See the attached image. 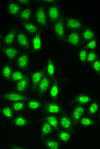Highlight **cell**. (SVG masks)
Wrapping results in <instances>:
<instances>
[{
	"label": "cell",
	"mask_w": 100,
	"mask_h": 149,
	"mask_svg": "<svg viewBox=\"0 0 100 149\" xmlns=\"http://www.w3.org/2000/svg\"><path fill=\"white\" fill-rule=\"evenodd\" d=\"M38 3L34 8V22L41 30H44L47 29L50 25L47 15L46 6L40 1H38Z\"/></svg>",
	"instance_id": "obj_1"
},
{
	"label": "cell",
	"mask_w": 100,
	"mask_h": 149,
	"mask_svg": "<svg viewBox=\"0 0 100 149\" xmlns=\"http://www.w3.org/2000/svg\"><path fill=\"white\" fill-rule=\"evenodd\" d=\"M41 112L43 114L59 116L66 111L64 106L60 101L49 100L44 101Z\"/></svg>",
	"instance_id": "obj_2"
},
{
	"label": "cell",
	"mask_w": 100,
	"mask_h": 149,
	"mask_svg": "<svg viewBox=\"0 0 100 149\" xmlns=\"http://www.w3.org/2000/svg\"><path fill=\"white\" fill-rule=\"evenodd\" d=\"M65 16V15L63 14L58 20L51 25L54 34L61 44H64L66 34L67 31L64 24Z\"/></svg>",
	"instance_id": "obj_3"
},
{
	"label": "cell",
	"mask_w": 100,
	"mask_h": 149,
	"mask_svg": "<svg viewBox=\"0 0 100 149\" xmlns=\"http://www.w3.org/2000/svg\"><path fill=\"white\" fill-rule=\"evenodd\" d=\"M29 97L27 94L21 93L13 89L4 91L0 94V99L7 104L20 101H27Z\"/></svg>",
	"instance_id": "obj_4"
},
{
	"label": "cell",
	"mask_w": 100,
	"mask_h": 149,
	"mask_svg": "<svg viewBox=\"0 0 100 149\" xmlns=\"http://www.w3.org/2000/svg\"><path fill=\"white\" fill-rule=\"evenodd\" d=\"M15 67L23 71H29L31 65V59L29 51L22 50L15 61Z\"/></svg>",
	"instance_id": "obj_5"
},
{
	"label": "cell",
	"mask_w": 100,
	"mask_h": 149,
	"mask_svg": "<svg viewBox=\"0 0 100 149\" xmlns=\"http://www.w3.org/2000/svg\"><path fill=\"white\" fill-rule=\"evenodd\" d=\"M64 24L67 31H80L85 26L81 18L73 15H65Z\"/></svg>",
	"instance_id": "obj_6"
},
{
	"label": "cell",
	"mask_w": 100,
	"mask_h": 149,
	"mask_svg": "<svg viewBox=\"0 0 100 149\" xmlns=\"http://www.w3.org/2000/svg\"><path fill=\"white\" fill-rule=\"evenodd\" d=\"M47 15L50 25H52L58 20L63 14L61 3L57 1L51 5L46 6Z\"/></svg>",
	"instance_id": "obj_7"
},
{
	"label": "cell",
	"mask_w": 100,
	"mask_h": 149,
	"mask_svg": "<svg viewBox=\"0 0 100 149\" xmlns=\"http://www.w3.org/2000/svg\"><path fill=\"white\" fill-rule=\"evenodd\" d=\"M94 97L89 93L84 91H81L76 93L71 99L70 104L81 105L87 106L93 99Z\"/></svg>",
	"instance_id": "obj_8"
},
{
	"label": "cell",
	"mask_w": 100,
	"mask_h": 149,
	"mask_svg": "<svg viewBox=\"0 0 100 149\" xmlns=\"http://www.w3.org/2000/svg\"><path fill=\"white\" fill-rule=\"evenodd\" d=\"M15 128L25 129L32 125V121L29 117L24 113L16 114L14 117L10 122Z\"/></svg>",
	"instance_id": "obj_9"
},
{
	"label": "cell",
	"mask_w": 100,
	"mask_h": 149,
	"mask_svg": "<svg viewBox=\"0 0 100 149\" xmlns=\"http://www.w3.org/2000/svg\"><path fill=\"white\" fill-rule=\"evenodd\" d=\"M45 74V72L44 66L30 72V90L33 93L35 94L37 87Z\"/></svg>",
	"instance_id": "obj_10"
},
{
	"label": "cell",
	"mask_w": 100,
	"mask_h": 149,
	"mask_svg": "<svg viewBox=\"0 0 100 149\" xmlns=\"http://www.w3.org/2000/svg\"><path fill=\"white\" fill-rule=\"evenodd\" d=\"M65 43L75 48L78 49L83 45L80 31H67Z\"/></svg>",
	"instance_id": "obj_11"
},
{
	"label": "cell",
	"mask_w": 100,
	"mask_h": 149,
	"mask_svg": "<svg viewBox=\"0 0 100 149\" xmlns=\"http://www.w3.org/2000/svg\"><path fill=\"white\" fill-rule=\"evenodd\" d=\"M30 51L34 54H37L42 51L44 41L42 31L30 36Z\"/></svg>",
	"instance_id": "obj_12"
},
{
	"label": "cell",
	"mask_w": 100,
	"mask_h": 149,
	"mask_svg": "<svg viewBox=\"0 0 100 149\" xmlns=\"http://www.w3.org/2000/svg\"><path fill=\"white\" fill-rule=\"evenodd\" d=\"M59 124L61 129L68 131L75 132L77 127L73 122L69 113L65 112L58 116Z\"/></svg>",
	"instance_id": "obj_13"
},
{
	"label": "cell",
	"mask_w": 100,
	"mask_h": 149,
	"mask_svg": "<svg viewBox=\"0 0 100 149\" xmlns=\"http://www.w3.org/2000/svg\"><path fill=\"white\" fill-rule=\"evenodd\" d=\"M19 27L16 24L13 25L6 31L3 38V45L10 46L14 45L16 43L17 36Z\"/></svg>",
	"instance_id": "obj_14"
},
{
	"label": "cell",
	"mask_w": 100,
	"mask_h": 149,
	"mask_svg": "<svg viewBox=\"0 0 100 149\" xmlns=\"http://www.w3.org/2000/svg\"><path fill=\"white\" fill-rule=\"evenodd\" d=\"M18 47L14 45L5 46L3 45L0 52L7 60V61L13 63L15 61L17 58L22 51Z\"/></svg>",
	"instance_id": "obj_15"
},
{
	"label": "cell",
	"mask_w": 100,
	"mask_h": 149,
	"mask_svg": "<svg viewBox=\"0 0 100 149\" xmlns=\"http://www.w3.org/2000/svg\"><path fill=\"white\" fill-rule=\"evenodd\" d=\"M22 50L30 51V37L22 28H19L17 36L16 43Z\"/></svg>",
	"instance_id": "obj_16"
},
{
	"label": "cell",
	"mask_w": 100,
	"mask_h": 149,
	"mask_svg": "<svg viewBox=\"0 0 100 149\" xmlns=\"http://www.w3.org/2000/svg\"><path fill=\"white\" fill-rule=\"evenodd\" d=\"M45 74L52 80L58 78V66L55 60L51 56L47 57L44 65Z\"/></svg>",
	"instance_id": "obj_17"
},
{
	"label": "cell",
	"mask_w": 100,
	"mask_h": 149,
	"mask_svg": "<svg viewBox=\"0 0 100 149\" xmlns=\"http://www.w3.org/2000/svg\"><path fill=\"white\" fill-rule=\"evenodd\" d=\"M62 87L58 78L52 81L48 93L49 100L59 101L62 94Z\"/></svg>",
	"instance_id": "obj_18"
},
{
	"label": "cell",
	"mask_w": 100,
	"mask_h": 149,
	"mask_svg": "<svg viewBox=\"0 0 100 149\" xmlns=\"http://www.w3.org/2000/svg\"><path fill=\"white\" fill-rule=\"evenodd\" d=\"M73 122L77 127L81 118L87 114V106L81 105L72 106V109L69 112Z\"/></svg>",
	"instance_id": "obj_19"
},
{
	"label": "cell",
	"mask_w": 100,
	"mask_h": 149,
	"mask_svg": "<svg viewBox=\"0 0 100 149\" xmlns=\"http://www.w3.org/2000/svg\"><path fill=\"white\" fill-rule=\"evenodd\" d=\"M44 101L42 98L37 96L29 97L26 101L27 112L32 113L41 111Z\"/></svg>",
	"instance_id": "obj_20"
},
{
	"label": "cell",
	"mask_w": 100,
	"mask_h": 149,
	"mask_svg": "<svg viewBox=\"0 0 100 149\" xmlns=\"http://www.w3.org/2000/svg\"><path fill=\"white\" fill-rule=\"evenodd\" d=\"M52 81L47 74H44L36 89L35 93L36 96L42 98L47 95L51 87Z\"/></svg>",
	"instance_id": "obj_21"
},
{
	"label": "cell",
	"mask_w": 100,
	"mask_h": 149,
	"mask_svg": "<svg viewBox=\"0 0 100 149\" xmlns=\"http://www.w3.org/2000/svg\"><path fill=\"white\" fill-rule=\"evenodd\" d=\"M23 7L15 0L9 1L6 4V11L8 15L15 20H17Z\"/></svg>",
	"instance_id": "obj_22"
},
{
	"label": "cell",
	"mask_w": 100,
	"mask_h": 149,
	"mask_svg": "<svg viewBox=\"0 0 100 149\" xmlns=\"http://www.w3.org/2000/svg\"><path fill=\"white\" fill-rule=\"evenodd\" d=\"M55 133L53 128L45 120L40 119L39 140L41 142L45 138L50 136Z\"/></svg>",
	"instance_id": "obj_23"
},
{
	"label": "cell",
	"mask_w": 100,
	"mask_h": 149,
	"mask_svg": "<svg viewBox=\"0 0 100 149\" xmlns=\"http://www.w3.org/2000/svg\"><path fill=\"white\" fill-rule=\"evenodd\" d=\"M30 72L29 71L25 77L13 85V89L17 92L22 94H26L30 89Z\"/></svg>",
	"instance_id": "obj_24"
},
{
	"label": "cell",
	"mask_w": 100,
	"mask_h": 149,
	"mask_svg": "<svg viewBox=\"0 0 100 149\" xmlns=\"http://www.w3.org/2000/svg\"><path fill=\"white\" fill-rule=\"evenodd\" d=\"M80 32L83 45L98 37L96 30L91 26L85 25Z\"/></svg>",
	"instance_id": "obj_25"
},
{
	"label": "cell",
	"mask_w": 100,
	"mask_h": 149,
	"mask_svg": "<svg viewBox=\"0 0 100 149\" xmlns=\"http://www.w3.org/2000/svg\"><path fill=\"white\" fill-rule=\"evenodd\" d=\"M14 69L12 63L9 61L6 62L2 65L0 69V74L4 81L10 83Z\"/></svg>",
	"instance_id": "obj_26"
},
{
	"label": "cell",
	"mask_w": 100,
	"mask_h": 149,
	"mask_svg": "<svg viewBox=\"0 0 100 149\" xmlns=\"http://www.w3.org/2000/svg\"><path fill=\"white\" fill-rule=\"evenodd\" d=\"M56 137L57 138L63 145H67L72 141L73 135L72 132L60 129L55 133Z\"/></svg>",
	"instance_id": "obj_27"
},
{
	"label": "cell",
	"mask_w": 100,
	"mask_h": 149,
	"mask_svg": "<svg viewBox=\"0 0 100 149\" xmlns=\"http://www.w3.org/2000/svg\"><path fill=\"white\" fill-rule=\"evenodd\" d=\"M22 29L27 34L31 36L41 31V29L34 21L30 20L21 22Z\"/></svg>",
	"instance_id": "obj_28"
},
{
	"label": "cell",
	"mask_w": 100,
	"mask_h": 149,
	"mask_svg": "<svg viewBox=\"0 0 100 149\" xmlns=\"http://www.w3.org/2000/svg\"><path fill=\"white\" fill-rule=\"evenodd\" d=\"M43 148L45 149H61L63 144L56 137L49 136L41 141Z\"/></svg>",
	"instance_id": "obj_29"
},
{
	"label": "cell",
	"mask_w": 100,
	"mask_h": 149,
	"mask_svg": "<svg viewBox=\"0 0 100 149\" xmlns=\"http://www.w3.org/2000/svg\"><path fill=\"white\" fill-rule=\"evenodd\" d=\"M33 13L34 8L33 6L23 7L18 15L17 20L21 23L32 20L33 17Z\"/></svg>",
	"instance_id": "obj_30"
},
{
	"label": "cell",
	"mask_w": 100,
	"mask_h": 149,
	"mask_svg": "<svg viewBox=\"0 0 100 149\" xmlns=\"http://www.w3.org/2000/svg\"><path fill=\"white\" fill-rule=\"evenodd\" d=\"M100 102L94 98L87 106V114L96 118L100 112Z\"/></svg>",
	"instance_id": "obj_31"
},
{
	"label": "cell",
	"mask_w": 100,
	"mask_h": 149,
	"mask_svg": "<svg viewBox=\"0 0 100 149\" xmlns=\"http://www.w3.org/2000/svg\"><path fill=\"white\" fill-rule=\"evenodd\" d=\"M97 124L95 118L86 114L81 118L79 123L78 127L83 129H88L95 126Z\"/></svg>",
	"instance_id": "obj_32"
},
{
	"label": "cell",
	"mask_w": 100,
	"mask_h": 149,
	"mask_svg": "<svg viewBox=\"0 0 100 149\" xmlns=\"http://www.w3.org/2000/svg\"><path fill=\"white\" fill-rule=\"evenodd\" d=\"M15 114V112L9 104L4 105L0 108V115L8 122H11Z\"/></svg>",
	"instance_id": "obj_33"
},
{
	"label": "cell",
	"mask_w": 100,
	"mask_h": 149,
	"mask_svg": "<svg viewBox=\"0 0 100 149\" xmlns=\"http://www.w3.org/2000/svg\"><path fill=\"white\" fill-rule=\"evenodd\" d=\"M41 120H45L53 128L55 132L61 129L59 124L58 116L51 114H43L40 118Z\"/></svg>",
	"instance_id": "obj_34"
},
{
	"label": "cell",
	"mask_w": 100,
	"mask_h": 149,
	"mask_svg": "<svg viewBox=\"0 0 100 149\" xmlns=\"http://www.w3.org/2000/svg\"><path fill=\"white\" fill-rule=\"evenodd\" d=\"M28 72H25L17 68H14L13 71L12 75H11L10 83H11V84L13 85L15 84L16 83L18 82L19 81L23 79L25 77Z\"/></svg>",
	"instance_id": "obj_35"
},
{
	"label": "cell",
	"mask_w": 100,
	"mask_h": 149,
	"mask_svg": "<svg viewBox=\"0 0 100 149\" xmlns=\"http://www.w3.org/2000/svg\"><path fill=\"white\" fill-rule=\"evenodd\" d=\"M15 113H24L27 112L26 101H20L8 104Z\"/></svg>",
	"instance_id": "obj_36"
},
{
	"label": "cell",
	"mask_w": 100,
	"mask_h": 149,
	"mask_svg": "<svg viewBox=\"0 0 100 149\" xmlns=\"http://www.w3.org/2000/svg\"><path fill=\"white\" fill-rule=\"evenodd\" d=\"M88 52V50L83 45L78 48L77 53L78 60L82 65H87V61Z\"/></svg>",
	"instance_id": "obj_37"
},
{
	"label": "cell",
	"mask_w": 100,
	"mask_h": 149,
	"mask_svg": "<svg viewBox=\"0 0 100 149\" xmlns=\"http://www.w3.org/2000/svg\"><path fill=\"white\" fill-rule=\"evenodd\" d=\"M83 45L87 49L88 51L98 50L99 46V40L98 37L87 42Z\"/></svg>",
	"instance_id": "obj_38"
},
{
	"label": "cell",
	"mask_w": 100,
	"mask_h": 149,
	"mask_svg": "<svg viewBox=\"0 0 100 149\" xmlns=\"http://www.w3.org/2000/svg\"><path fill=\"white\" fill-rule=\"evenodd\" d=\"M100 57V52L98 50L88 51L87 57V65L91 66L95 61Z\"/></svg>",
	"instance_id": "obj_39"
},
{
	"label": "cell",
	"mask_w": 100,
	"mask_h": 149,
	"mask_svg": "<svg viewBox=\"0 0 100 149\" xmlns=\"http://www.w3.org/2000/svg\"><path fill=\"white\" fill-rule=\"evenodd\" d=\"M92 71L98 76H100V58H98L91 65Z\"/></svg>",
	"instance_id": "obj_40"
},
{
	"label": "cell",
	"mask_w": 100,
	"mask_h": 149,
	"mask_svg": "<svg viewBox=\"0 0 100 149\" xmlns=\"http://www.w3.org/2000/svg\"><path fill=\"white\" fill-rule=\"evenodd\" d=\"M17 1L23 7L32 6L33 4L32 0H18Z\"/></svg>",
	"instance_id": "obj_41"
},
{
	"label": "cell",
	"mask_w": 100,
	"mask_h": 149,
	"mask_svg": "<svg viewBox=\"0 0 100 149\" xmlns=\"http://www.w3.org/2000/svg\"><path fill=\"white\" fill-rule=\"evenodd\" d=\"M10 148L11 149H27L29 148L26 146L19 145L18 144H12L9 146Z\"/></svg>",
	"instance_id": "obj_42"
},
{
	"label": "cell",
	"mask_w": 100,
	"mask_h": 149,
	"mask_svg": "<svg viewBox=\"0 0 100 149\" xmlns=\"http://www.w3.org/2000/svg\"><path fill=\"white\" fill-rule=\"evenodd\" d=\"M40 1L41 2L44 3L46 6H48V5H51V4L55 3L56 2L58 1H56V0H48V1L44 0V1Z\"/></svg>",
	"instance_id": "obj_43"
},
{
	"label": "cell",
	"mask_w": 100,
	"mask_h": 149,
	"mask_svg": "<svg viewBox=\"0 0 100 149\" xmlns=\"http://www.w3.org/2000/svg\"><path fill=\"white\" fill-rule=\"evenodd\" d=\"M4 35L3 34L2 32L0 31V41L2 42V41Z\"/></svg>",
	"instance_id": "obj_44"
},
{
	"label": "cell",
	"mask_w": 100,
	"mask_h": 149,
	"mask_svg": "<svg viewBox=\"0 0 100 149\" xmlns=\"http://www.w3.org/2000/svg\"><path fill=\"white\" fill-rule=\"evenodd\" d=\"M2 42H1V41H0V51H1V47H2Z\"/></svg>",
	"instance_id": "obj_45"
}]
</instances>
